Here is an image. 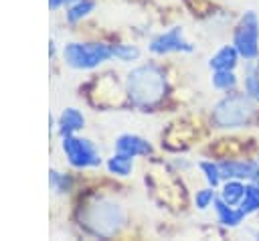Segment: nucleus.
Wrapping results in <instances>:
<instances>
[{
    "instance_id": "f3484780",
    "label": "nucleus",
    "mask_w": 259,
    "mask_h": 241,
    "mask_svg": "<svg viewBox=\"0 0 259 241\" xmlns=\"http://www.w3.org/2000/svg\"><path fill=\"white\" fill-rule=\"evenodd\" d=\"M239 209H241L247 217L259 213V180H251V182H247L245 196H243Z\"/></svg>"
},
{
    "instance_id": "aec40b11",
    "label": "nucleus",
    "mask_w": 259,
    "mask_h": 241,
    "mask_svg": "<svg viewBox=\"0 0 259 241\" xmlns=\"http://www.w3.org/2000/svg\"><path fill=\"white\" fill-rule=\"evenodd\" d=\"M49 186L57 194H67L73 188V180H71V176H67L59 170H51L49 172Z\"/></svg>"
},
{
    "instance_id": "5701e85b",
    "label": "nucleus",
    "mask_w": 259,
    "mask_h": 241,
    "mask_svg": "<svg viewBox=\"0 0 259 241\" xmlns=\"http://www.w3.org/2000/svg\"><path fill=\"white\" fill-rule=\"evenodd\" d=\"M71 2H75V0H49V6H51V10H57L61 6H69Z\"/></svg>"
},
{
    "instance_id": "6ab92c4d",
    "label": "nucleus",
    "mask_w": 259,
    "mask_h": 241,
    "mask_svg": "<svg viewBox=\"0 0 259 241\" xmlns=\"http://www.w3.org/2000/svg\"><path fill=\"white\" fill-rule=\"evenodd\" d=\"M95 8V2L93 0H75L67 6V12H65V18L69 22H79L83 20L85 16H89Z\"/></svg>"
},
{
    "instance_id": "dca6fc26",
    "label": "nucleus",
    "mask_w": 259,
    "mask_h": 241,
    "mask_svg": "<svg viewBox=\"0 0 259 241\" xmlns=\"http://www.w3.org/2000/svg\"><path fill=\"white\" fill-rule=\"evenodd\" d=\"M105 168H107V172H109V174L119 176V178H125V176H130V174L134 172V158H132V156H125V154L115 152L113 156H109V158H107Z\"/></svg>"
},
{
    "instance_id": "f8f14e48",
    "label": "nucleus",
    "mask_w": 259,
    "mask_h": 241,
    "mask_svg": "<svg viewBox=\"0 0 259 241\" xmlns=\"http://www.w3.org/2000/svg\"><path fill=\"white\" fill-rule=\"evenodd\" d=\"M85 126V115L77 109V107H65L57 119V130L63 136H71V134H77L81 128Z\"/></svg>"
},
{
    "instance_id": "393cba45",
    "label": "nucleus",
    "mask_w": 259,
    "mask_h": 241,
    "mask_svg": "<svg viewBox=\"0 0 259 241\" xmlns=\"http://www.w3.org/2000/svg\"><path fill=\"white\" fill-rule=\"evenodd\" d=\"M257 160H259V156H257Z\"/></svg>"
},
{
    "instance_id": "4be33fe9",
    "label": "nucleus",
    "mask_w": 259,
    "mask_h": 241,
    "mask_svg": "<svg viewBox=\"0 0 259 241\" xmlns=\"http://www.w3.org/2000/svg\"><path fill=\"white\" fill-rule=\"evenodd\" d=\"M214 198H217V190L212 188V186H204V188H198L196 192H194V207H196V211H208L212 205H214Z\"/></svg>"
},
{
    "instance_id": "39448f33",
    "label": "nucleus",
    "mask_w": 259,
    "mask_h": 241,
    "mask_svg": "<svg viewBox=\"0 0 259 241\" xmlns=\"http://www.w3.org/2000/svg\"><path fill=\"white\" fill-rule=\"evenodd\" d=\"M243 61L259 59V14L255 10H245L233 26V41Z\"/></svg>"
},
{
    "instance_id": "7ed1b4c3",
    "label": "nucleus",
    "mask_w": 259,
    "mask_h": 241,
    "mask_svg": "<svg viewBox=\"0 0 259 241\" xmlns=\"http://www.w3.org/2000/svg\"><path fill=\"white\" fill-rule=\"evenodd\" d=\"M125 221H127V215L123 207L105 196H97L95 200H91L85 207V213L81 217V225L97 237L117 235L125 225Z\"/></svg>"
},
{
    "instance_id": "9d476101",
    "label": "nucleus",
    "mask_w": 259,
    "mask_h": 241,
    "mask_svg": "<svg viewBox=\"0 0 259 241\" xmlns=\"http://www.w3.org/2000/svg\"><path fill=\"white\" fill-rule=\"evenodd\" d=\"M212 211H214L217 223H219L221 227H225V229H237V227H241V223L247 219V215H245L239 207L227 205L219 194H217V198H214Z\"/></svg>"
},
{
    "instance_id": "2eb2a0df",
    "label": "nucleus",
    "mask_w": 259,
    "mask_h": 241,
    "mask_svg": "<svg viewBox=\"0 0 259 241\" xmlns=\"http://www.w3.org/2000/svg\"><path fill=\"white\" fill-rule=\"evenodd\" d=\"M210 85H212V89L223 91V93L237 91V87H239V75L235 73V69L212 71V75H210Z\"/></svg>"
},
{
    "instance_id": "ddd939ff",
    "label": "nucleus",
    "mask_w": 259,
    "mask_h": 241,
    "mask_svg": "<svg viewBox=\"0 0 259 241\" xmlns=\"http://www.w3.org/2000/svg\"><path fill=\"white\" fill-rule=\"evenodd\" d=\"M219 188H221V190H219V196H221L227 205L239 207L241 200H243V196H245L247 182H245V180H239V178H225Z\"/></svg>"
},
{
    "instance_id": "f03ea898",
    "label": "nucleus",
    "mask_w": 259,
    "mask_h": 241,
    "mask_svg": "<svg viewBox=\"0 0 259 241\" xmlns=\"http://www.w3.org/2000/svg\"><path fill=\"white\" fill-rule=\"evenodd\" d=\"M257 105L245 91H231L219 99L210 111V122L219 130H243L257 117Z\"/></svg>"
},
{
    "instance_id": "6e6552de",
    "label": "nucleus",
    "mask_w": 259,
    "mask_h": 241,
    "mask_svg": "<svg viewBox=\"0 0 259 241\" xmlns=\"http://www.w3.org/2000/svg\"><path fill=\"white\" fill-rule=\"evenodd\" d=\"M223 178H239L245 182L259 180V160L249 158H225L219 160Z\"/></svg>"
},
{
    "instance_id": "a211bd4d",
    "label": "nucleus",
    "mask_w": 259,
    "mask_h": 241,
    "mask_svg": "<svg viewBox=\"0 0 259 241\" xmlns=\"http://www.w3.org/2000/svg\"><path fill=\"white\" fill-rule=\"evenodd\" d=\"M198 170L202 172V178L206 180V184L212 186V188H219L223 184V180H225L223 172H221V166L214 160H200L198 162Z\"/></svg>"
},
{
    "instance_id": "0eeeda50",
    "label": "nucleus",
    "mask_w": 259,
    "mask_h": 241,
    "mask_svg": "<svg viewBox=\"0 0 259 241\" xmlns=\"http://www.w3.org/2000/svg\"><path fill=\"white\" fill-rule=\"evenodd\" d=\"M148 51L156 57H164V55H170V53H192L194 45L190 41H186L182 26H170L168 30L158 32L150 41Z\"/></svg>"
},
{
    "instance_id": "9b49d317",
    "label": "nucleus",
    "mask_w": 259,
    "mask_h": 241,
    "mask_svg": "<svg viewBox=\"0 0 259 241\" xmlns=\"http://www.w3.org/2000/svg\"><path fill=\"white\" fill-rule=\"evenodd\" d=\"M241 63V55L235 49V45H223L219 47L210 59H208V69L210 71H221V69H237Z\"/></svg>"
},
{
    "instance_id": "20e7f679",
    "label": "nucleus",
    "mask_w": 259,
    "mask_h": 241,
    "mask_svg": "<svg viewBox=\"0 0 259 241\" xmlns=\"http://www.w3.org/2000/svg\"><path fill=\"white\" fill-rule=\"evenodd\" d=\"M113 57V47L107 43H67L63 59L69 67L79 71L95 69Z\"/></svg>"
},
{
    "instance_id": "423d86ee",
    "label": "nucleus",
    "mask_w": 259,
    "mask_h": 241,
    "mask_svg": "<svg viewBox=\"0 0 259 241\" xmlns=\"http://www.w3.org/2000/svg\"><path fill=\"white\" fill-rule=\"evenodd\" d=\"M61 148L67 156V162L73 168L85 170V168H97L101 166V154L97 152V148L93 146L91 140L87 138H79L75 134L71 136H63L61 138Z\"/></svg>"
},
{
    "instance_id": "1a4fd4ad",
    "label": "nucleus",
    "mask_w": 259,
    "mask_h": 241,
    "mask_svg": "<svg viewBox=\"0 0 259 241\" xmlns=\"http://www.w3.org/2000/svg\"><path fill=\"white\" fill-rule=\"evenodd\" d=\"M115 152L138 158V156H150L154 152V148L146 138H142L138 134H119L115 138Z\"/></svg>"
},
{
    "instance_id": "f257e3e1",
    "label": "nucleus",
    "mask_w": 259,
    "mask_h": 241,
    "mask_svg": "<svg viewBox=\"0 0 259 241\" xmlns=\"http://www.w3.org/2000/svg\"><path fill=\"white\" fill-rule=\"evenodd\" d=\"M125 93L132 105L140 109L156 107L168 93V79L164 69L156 63L134 67L125 77Z\"/></svg>"
},
{
    "instance_id": "b1692460",
    "label": "nucleus",
    "mask_w": 259,
    "mask_h": 241,
    "mask_svg": "<svg viewBox=\"0 0 259 241\" xmlns=\"http://www.w3.org/2000/svg\"><path fill=\"white\" fill-rule=\"evenodd\" d=\"M251 235H253L255 239H259V231H251Z\"/></svg>"
},
{
    "instance_id": "4468645a",
    "label": "nucleus",
    "mask_w": 259,
    "mask_h": 241,
    "mask_svg": "<svg viewBox=\"0 0 259 241\" xmlns=\"http://www.w3.org/2000/svg\"><path fill=\"white\" fill-rule=\"evenodd\" d=\"M243 91L259 103V59L257 61H245L243 69Z\"/></svg>"
},
{
    "instance_id": "412c9836",
    "label": "nucleus",
    "mask_w": 259,
    "mask_h": 241,
    "mask_svg": "<svg viewBox=\"0 0 259 241\" xmlns=\"http://www.w3.org/2000/svg\"><path fill=\"white\" fill-rule=\"evenodd\" d=\"M113 47V57L121 63H134L140 59V49L136 45H130V43H117V45H111Z\"/></svg>"
}]
</instances>
